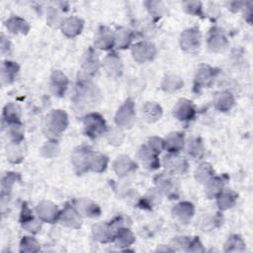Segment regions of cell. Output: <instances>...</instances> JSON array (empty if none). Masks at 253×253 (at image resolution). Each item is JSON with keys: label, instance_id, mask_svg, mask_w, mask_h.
I'll return each instance as SVG.
<instances>
[{"label": "cell", "instance_id": "1", "mask_svg": "<svg viewBox=\"0 0 253 253\" xmlns=\"http://www.w3.org/2000/svg\"><path fill=\"white\" fill-rule=\"evenodd\" d=\"M84 124L87 134L92 137L99 135L102 131H104L106 126L104 120L97 114H92L86 117Z\"/></svg>", "mask_w": 253, "mask_h": 253}]
</instances>
